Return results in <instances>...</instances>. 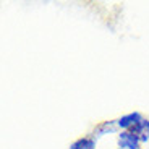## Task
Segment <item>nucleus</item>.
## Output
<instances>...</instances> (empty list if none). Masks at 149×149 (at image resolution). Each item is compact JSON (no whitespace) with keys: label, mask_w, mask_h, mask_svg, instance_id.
I'll return each mask as SVG.
<instances>
[{"label":"nucleus","mask_w":149,"mask_h":149,"mask_svg":"<svg viewBox=\"0 0 149 149\" xmlns=\"http://www.w3.org/2000/svg\"><path fill=\"white\" fill-rule=\"evenodd\" d=\"M117 149H143L141 139L133 131H118L115 134Z\"/></svg>","instance_id":"nucleus-1"},{"label":"nucleus","mask_w":149,"mask_h":149,"mask_svg":"<svg viewBox=\"0 0 149 149\" xmlns=\"http://www.w3.org/2000/svg\"><path fill=\"white\" fill-rule=\"evenodd\" d=\"M143 118L144 117H143L141 112H130V113H125V115L118 117L115 122L120 131H128V130H133Z\"/></svg>","instance_id":"nucleus-2"},{"label":"nucleus","mask_w":149,"mask_h":149,"mask_svg":"<svg viewBox=\"0 0 149 149\" xmlns=\"http://www.w3.org/2000/svg\"><path fill=\"white\" fill-rule=\"evenodd\" d=\"M68 149H97V141L93 138V134H86L74 139Z\"/></svg>","instance_id":"nucleus-4"},{"label":"nucleus","mask_w":149,"mask_h":149,"mask_svg":"<svg viewBox=\"0 0 149 149\" xmlns=\"http://www.w3.org/2000/svg\"><path fill=\"white\" fill-rule=\"evenodd\" d=\"M118 131L120 130H118V127H117L115 120H107V122H102L96 127V130H94V133H93V138L96 139V141H99V138H102V136L117 134Z\"/></svg>","instance_id":"nucleus-3"}]
</instances>
